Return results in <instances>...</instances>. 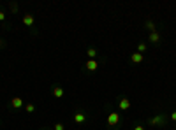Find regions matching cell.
<instances>
[{"label":"cell","instance_id":"1","mask_svg":"<svg viewBox=\"0 0 176 130\" xmlns=\"http://www.w3.org/2000/svg\"><path fill=\"white\" fill-rule=\"evenodd\" d=\"M120 123V114L118 113H109L107 114V125L109 127H116Z\"/></svg>","mask_w":176,"mask_h":130},{"label":"cell","instance_id":"2","mask_svg":"<svg viewBox=\"0 0 176 130\" xmlns=\"http://www.w3.org/2000/svg\"><path fill=\"white\" fill-rule=\"evenodd\" d=\"M74 123H78V125H81V123H85L86 121V114L85 113H81V111H78V113H74Z\"/></svg>","mask_w":176,"mask_h":130},{"label":"cell","instance_id":"3","mask_svg":"<svg viewBox=\"0 0 176 130\" xmlns=\"http://www.w3.org/2000/svg\"><path fill=\"white\" fill-rule=\"evenodd\" d=\"M118 107H120L122 111L130 109V99H125V97H122V99H120V104H118Z\"/></svg>","mask_w":176,"mask_h":130},{"label":"cell","instance_id":"4","mask_svg":"<svg viewBox=\"0 0 176 130\" xmlns=\"http://www.w3.org/2000/svg\"><path fill=\"white\" fill-rule=\"evenodd\" d=\"M143 60H145V55H141V53H132L130 55V62H134V63H141Z\"/></svg>","mask_w":176,"mask_h":130},{"label":"cell","instance_id":"5","mask_svg":"<svg viewBox=\"0 0 176 130\" xmlns=\"http://www.w3.org/2000/svg\"><path fill=\"white\" fill-rule=\"evenodd\" d=\"M85 67H86V69L90 70V72H95V70L99 69V63H97L95 60H88V62H86V65H85Z\"/></svg>","mask_w":176,"mask_h":130},{"label":"cell","instance_id":"6","mask_svg":"<svg viewBox=\"0 0 176 130\" xmlns=\"http://www.w3.org/2000/svg\"><path fill=\"white\" fill-rule=\"evenodd\" d=\"M34 16H32V14H25V16H23V25H25V27H32V25H34Z\"/></svg>","mask_w":176,"mask_h":130},{"label":"cell","instance_id":"7","mask_svg":"<svg viewBox=\"0 0 176 130\" xmlns=\"http://www.w3.org/2000/svg\"><path fill=\"white\" fill-rule=\"evenodd\" d=\"M11 106H12L14 109H20L21 106H23V100H21L20 97H14V99L11 100Z\"/></svg>","mask_w":176,"mask_h":130},{"label":"cell","instance_id":"8","mask_svg":"<svg viewBox=\"0 0 176 130\" xmlns=\"http://www.w3.org/2000/svg\"><path fill=\"white\" fill-rule=\"evenodd\" d=\"M150 42L158 44V42H160V33H158V32H152V33H150Z\"/></svg>","mask_w":176,"mask_h":130},{"label":"cell","instance_id":"9","mask_svg":"<svg viewBox=\"0 0 176 130\" xmlns=\"http://www.w3.org/2000/svg\"><path fill=\"white\" fill-rule=\"evenodd\" d=\"M150 125H164V116H153L150 120Z\"/></svg>","mask_w":176,"mask_h":130},{"label":"cell","instance_id":"10","mask_svg":"<svg viewBox=\"0 0 176 130\" xmlns=\"http://www.w3.org/2000/svg\"><path fill=\"white\" fill-rule=\"evenodd\" d=\"M53 95H55L56 99H62L63 97V90L60 88V86H55V88H53Z\"/></svg>","mask_w":176,"mask_h":130},{"label":"cell","instance_id":"11","mask_svg":"<svg viewBox=\"0 0 176 130\" xmlns=\"http://www.w3.org/2000/svg\"><path fill=\"white\" fill-rule=\"evenodd\" d=\"M86 55H88V60H93V58L97 56V49H95V48H88V49H86Z\"/></svg>","mask_w":176,"mask_h":130},{"label":"cell","instance_id":"12","mask_svg":"<svg viewBox=\"0 0 176 130\" xmlns=\"http://www.w3.org/2000/svg\"><path fill=\"white\" fill-rule=\"evenodd\" d=\"M145 28L146 30H150V32H155V23H153V21H146Z\"/></svg>","mask_w":176,"mask_h":130},{"label":"cell","instance_id":"13","mask_svg":"<svg viewBox=\"0 0 176 130\" xmlns=\"http://www.w3.org/2000/svg\"><path fill=\"white\" fill-rule=\"evenodd\" d=\"M145 51H146V44H145V42H141V44L137 46V53H141V55H143Z\"/></svg>","mask_w":176,"mask_h":130},{"label":"cell","instance_id":"14","mask_svg":"<svg viewBox=\"0 0 176 130\" xmlns=\"http://www.w3.org/2000/svg\"><path fill=\"white\" fill-rule=\"evenodd\" d=\"M25 111H27V113H34V111H35V106H34V104H27V106H25Z\"/></svg>","mask_w":176,"mask_h":130},{"label":"cell","instance_id":"15","mask_svg":"<svg viewBox=\"0 0 176 130\" xmlns=\"http://www.w3.org/2000/svg\"><path fill=\"white\" fill-rule=\"evenodd\" d=\"M55 130H65V127L62 123H55Z\"/></svg>","mask_w":176,"mask_h":130},{"label":"cell","instance_id":"16","mask_svg":"<svg viewBox=\"0 0 176 130\" xmlns=\"http://www.w3.org/2000/svg\"><path fill=\"white\" fill-rule=\"evenodd\" d=\"M134 130H146V128L143 127V125H136V127H134Z\"/></svg>","mask_w":176,"mask_h":130},{"label":"cell","instance_id":"17","mask_svg":"<svg viewBox=\"0 0 176 130\" xmlns=\"http://www.w3.org/2000/svg\"><path fill=\"white\" fill-rule=\"evenodd\" d=\"M171 120L176 121V111H173V113H171Z\"/></svg>","mask_w":176,"mask_h":130},{"label":"cell","instance_id":"18","mask_svg":"<svg viewBox=\"0 0 176 130\" xmlns=\"http://www.w3.org/2000/svg\"><path fill=\"white\" fill-rule=\"evenodd\" d=\"M4 20H5V14H4V12L0 11V21H4Z\"/></svg>","mask_w":176,"mask_h":130},{"label":"cell","instance_id":"19","mask_svg":"<svg viewBox=\"0 0 176 130\" xmlns=\"http://www.w3.org/2000/svg\"><path fill=\"white\" fill-rule=\"evenodd\" d=\"M2 44H4V40H2V39H0V46H2Z\"/></svg>","mask_w":176,"mask_h":130}]
</instances>
